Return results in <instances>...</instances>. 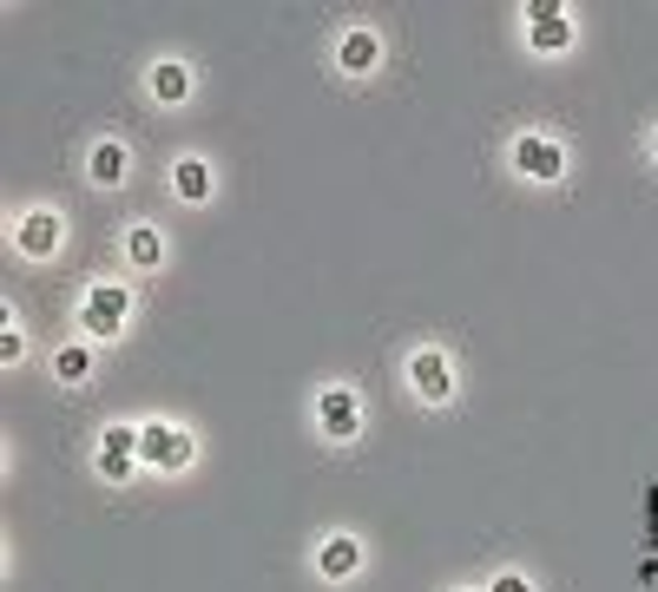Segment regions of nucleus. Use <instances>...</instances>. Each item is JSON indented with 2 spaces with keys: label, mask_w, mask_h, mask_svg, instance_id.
Segmentation results:
<instances>
[{
  "label": "nucleus",
  "mask_w": 658,
  "mask_h": 592,
  "mask_svg": "<svg viewBox=\"0 0 658 592\" xmlns=\"http://www.w3.org/2000/svg\"><path fill=\"white\" fill-rule=\"evenodd\" d=\"M126 323H132V290H126V284H92V290H86V303H79V329H86V336L106 343V336H119Z\"/></svg>",
  "instance_id": "1"
},
{
  "label": "nucleus",
  "mask_w": 658,
  "mask_h": 592,
  "mask_svg": "<svg viewBox=\"0 0 658 592\" xmlns=\"http://www.w3.org/2000/svg\"><path fill=\"white\" fill-rule=\"evenodd\" d=\"M191 454H198V442H191L185 428H171V422H146V428H139V461H146V467L178 474V467H191Z\"/></svg>",
  "instance_id": "2"
},
{
  "label": "nucleus",
  "mask_w": 658,
  "mask_h": 592,
  "mask_svg": "<svg viewBox=\"0 0 658 592\" xmlns=\"http://www.w3.org/2000/svg\"><path fill=\"white\" fill-rule=\"evenodd\" d=\"M527 47L533 53H567L573 47V20L553 0H527Z\"/></svg>",
  "instance_id": "3"
},
{
  "label": "nucleus",
  "mask_w": 658,
  "mask_h": 592,
  "mask_svg": "<svg viewBox=\"0 0 658 592\" xmlns=\"http://www.w3.org/2000/svg\"><path fill=\"white\" fill-rule=\"evenodd\" d=\"M316 428H323L330 442H356V435H363V402H356V388H323V395H316Z\"/></svg>",
  "instance_id": "4"
},
{
  "label": "nucleus",
  "mask_w": 658,
  "mask_h": 592,
  "mask_svg": "<svg viewBox=\"0 0 658 592\" xmlns=\"http://www.w3.org/2000/svg\"><path fill=\"white\" fill-rule=\"evenodd\" d=\"M513 171L533 178V185H553V178L567 171V151L553 146L547 132H520V139H513Z\"/></svg>",
  "instance_id": "5"
},
{
  "label": "nucleus",
  "mask_w": 658,
  "mask_h": 592,
  "mask_svg": "<svg viewBox=\"0 0 658 592\" xmlns=\"http://www.w3.org/2000/svg\"><path fill=\"white\" fill-rule=\"evenodd\" d=\"M409 382H415V395L441 408V402H454V363L441 356V349H415L409 356Z\"/></svg>",
  "instance_id": "6"
},
{
  "label": "nucleus",
  "mask_w": 658,
  "mask_h": 592,
  "mask_svg": "<svg viewBox=\"0 0 658 592\" xmlns=\"http://www.w3.org/2000/svg\"><path fill=\"white\" fill-rule=\"evenodd\" d=\"M363 566V540H350V533H330L323 546H316V573L323 580H350Z\"/></svg>",
  "instance_id": "7"
},
{
  "label": "nucleus",
  "mask_w": 658,
  "mask_h": 592,
  "mask_svg": "<svg viewBox=\"0 0 658 592\" xmlns=\"http://www.w3.org/2000/svg\"><path fill=\"white\" fill-rule=\"evenodd\" d=\"M13 244H20L27 257H53V250H60V218H53V211H27V218L13 224Z\"/></svg>",
  "instance_id": "8"
},
{
  "label": "nucleus",
  "mask_w": 658,
  "mask_h": 592,
  "mask_svg": "<svg viewBox=\"0 0 658 592\" xmlns=\"http://www.w3.org/2000/svg\"><path fill=\"white\" fill-rule=\"evenodd\" d=\"M336 60H343V73H375V67H382V40H375L369 27H350L343 47H336Z\"/></svg>",
  "instance_id": "9"
},
{
  "label": "nucleus",
  "mask_w": 658,
  "mask_h": 592,
  "mask_svg": "<svg viewBox=\"0 0 658 592\" xmlns=\"http://www.w3.org/2000/svg\"><path fill=\"white\" fill-rule=\"evenodd\" d=\"M171 191H178L185 205H205V198H212V165H205V158H178V165H171Z\"/></svg>",
  "instance_id": "10"
},
{
  "label": "nucleus",
  "mask_w": 658,
  "mask_h": 592,
  "mask_svg": "<svg viewBox=\"0 0 658 592\" xmlns=\"http://www.w3.org/2000/svg\"><path fill=\"white\" fill-rule=\"evenodd\" d=\"M151 99H158V106H178V99H191V67H178V60L151 67Z\"/></svg>",
  "instance_id": "11"
},
{
  "label": "nucleus",
  "mask_w": 658,
  "mask_h": 592,
  "mask_svg": "<svg viewBox=\"0 0 658 592\" xmlns=\"http://www.w3.org/2000/svg\"><path fill=\"white\" fill-rule=\"evenodd\" d=\"M119 178H126V146H119V139H99V146H92V185L112 191Z\"/></svg>",
  "instance_id": "12"
},
{
  "label": "nucleus",
  "mask_w": 658,
  "mask_h": 592,
  "mask_svg": "<svg viewBox=\"0 0 658 592\" xmlns=\"http://www.w3.org/2000/svg\"><path fill=\"white\" fill-rule=\"evenodd\" d=\"M126 250H132V264H139V270H151V264L165 257V237H158L151 224H132V237H126Z\"/></svg>",
  "instance_id": "13"
},
{
  "label": "nucleus",
  "mask_w": 658,
  "mask_h": 592,
  "mask_svg": "<svg viewBox=\"0 0 658 592\" xmlns=\"http://www.w3.org/2000/svg\"><path fill=\"white\" fill-rule=\"evenodd\" d=\"M53 375H60V382H86V375H92V349H86V343H67V349L53 356Z\"/></svg>",
  "instance_id": "14"
},
{
  "label": "nucleus",
  "mask_w": 658,
  "mask_h": 592,
  "mask_svg": "<svg viewBox=\"0 0 658 592\" xmlns=\"http://www.w3.org/2000/svg\"><path fill=\"white\" fill-rule=\"evenodd\" d=\"M132 461H139V454H99L92 467H99V481H112V487H126V481H132Z\"/></svg>",
  "instance_id": "15"
},
{
  "label": "nucleus",
  "mask_w": 658,
  "mask_h": 592,
  "mask_svg": "<svg viewBox=\"0 0 658 592\" xmlns=\"http://www.w3.org/2000/svg\"><path fill=\"white\" fill-rule=\"evenodd\" d=\"M99 454H139V428H126V422L106 428V435H99Z\"/></svg>",
  "instance_id": "16"
},
{
  "label": "nucleus",
  "mask_w": 658,
  "mask_h": 592,
  "mask_svg": "<svg viewBox=\"0 0 658 592\" xmlns=\"http://www.w3.org/2000/svg\"><path fill=\"white\" fill-rule=\"evenodd\" d=\"M27 356V343H20V329H0V363H20Z\"/></svg>",
  "instance_id": "17"
},
{
  "label": "nucleus",
  "mask_w": 658,
  "mask_h": 592,
  "mask_svg": "<svg viewBox=\"0 0 658 592\" xmlns=\"http://www.w3.org/2000/svg\"><path fill=\"white\" fill-rule=\"evenodd\" d=\"M488 592H533V580H527V573H501Z\"/></svg>",
  "instance_id": "18"
},
{
  "label": "nucleus",
  "mask_w": 658,
  "mask_h": 592,
  "mask_svg": "<svg viewBox=\"0 0 658 592\" xmlns=\"http://www.w3.org/2000/svg\"><path fill=\"white\" fill-rule=\"evenodd\" d=\"M652 158H658V132H652Z\"/></svg>",
  "instance_id": "19"
}]
</instances>
